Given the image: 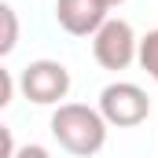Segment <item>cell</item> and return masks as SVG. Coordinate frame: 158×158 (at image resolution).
Returning a JSON list of instances; mask_svg holds the SVG:
<instances>
[{"instance_id": "cell-8", "label": "cell", "mask_w": 158, "mask_h": 158, "mask_svg": "<svg viewBox=\"0 0 158 158\" xmlns=\"http://www.w3.org/2000/svg\"><path fill=\"white\" fill-rule=\"evenodd\" d=\"M15 158H52V155H48V147H40V143H22Z\"/></svg>"}, {"instance_id": "cell-4", "label": "cell", "mask_w": 158, "mask_h": 158, "mask_svg": "<svg viewBox=\"0 0 158 158\" xmlns=\"http://www.w3.org/2000/svg\"><path fill=\"white\" fill-rule=\"evenodd\" d=\"M92 55L103 70H125L140 59V37L125 19H107L103 30L92 37Z\"/></svg>"}, {"instance_id": "cell-9", "label": "cell", "mask_w": 158, "mask_h": 158, "mask_svg": "<svg viewBox=\"0 0 158 158\" xmlns=\"http://www.w3.org/2000/svg\"><path fill=\"white\" fill-rule=\"evenodd\" d=\"M0 81H4V96H0V103L7 107L11 96H15V74H11V70H0Z\"/></svg>"}, {"instance_id": "cell-3", "label": "cell", "mask_w": 158, "mask_h": 158, "mask_svg": "<svg viewBox=\"0 0 158 158\" xmlns=\"http://www.w3.org/2000/svg\"><path fill=\"white\" fill-rule=\"evenodd\" d=\"M99 114L114 129H136L151 118V96L132 81H110L99 92Z\"/></svg>"}, {"instance_id": "cell-7", "label": "cell", "mask_w": 158, "mask_h": 158, "mask_svg": "<svg viewBox=\"0 0 158 158\" xmlns=\"http://www.w3.org/2000/svg\"><path fill=\"white\" fill-rule=\"evenodd\" d=\"M136 63L147 70L151 81H158V30H151V33L140 37V59H136Z\"/></svg>"}, {"instance_id": "cell-6", "label": "cell", "mask_w": 158, "mask_h": 158, "mask_svg": "<svg viewBox=\"0 0 158 158\" xmlns=\"http://www.w3.org/2000/svg\"><path fill=\"white\" fill-rule=\"evenodd\" d=\"M0 22H4V37H0V55H11L19 44V15L11 4H0Z\"/></svg>"}, {"instance_id": "cell-10", "label": "cell", "mask_w": 158, "mask_h": 158, "mask_svg": "<svg viewBox=\"0 0 158 158\" xmlns=\"http://www.w3.org/2000/svg\"><path fill=\"white\" fill-rule=\"evenodd\" d=\"M107 4H110V7H118V4H125V0H107Z\"/></svg>"}, {"instance_id": "cell-2", "label": "cell", "mask_w": 158, "mask_h": 158, "mask_svg": "<svg viewBox=\"0 0 158 158\" xmlns=\"http://www.w3.org/2000/svg\"><path fill=\"white\" fill-rule=\"evenodd\" d=\"M70 70L59 59H33L30 66H22L19 74V88L30 103L37 107H59L70 96Z\"/></svg>"}, {"instance_id": "cell-5", "label": "cell", "mask_w": 158, "mask_h": 158, "mask_svg": "<svg viewBox=\"0 0 158 158\" xmlns=\"http://www.w3.org/2000/svg\"><path fill=\"white\" fill-rule=\"evenodd\" d=\"M110 19L107 0H55V22L74 37H96Z\"/></svg>"}, {"instance_id": "cell-1", "label": "cell", "mask_w": 158, "mask_h": 158, "mask_svg": "<svg viewBox=\"0 0 158 158\" xmlns=\"http://www.w3.org/2000/svg\"><path fill=\"white\" fill-rule=\"evenodd\" d=\"M107 118L88 103H59L52 114V136L66 155L92 158L107 147Z\"/></svg>"}]
</instances>
